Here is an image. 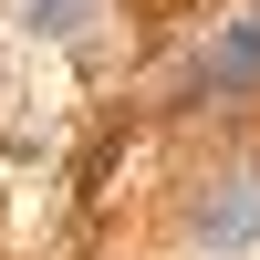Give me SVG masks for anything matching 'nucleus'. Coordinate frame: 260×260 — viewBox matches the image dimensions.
<instances>
[{
  "mask_svg": "<svg viewBox=\"0 0 260 260\" xmlns=\"http://www.w3.org/2000/svg\"><path fill=\"white\" fill-rule=\"evenodd\" d=\"M198 240H208V250H240V240H260V167H240V177H219V187H208Z\"/></svg>",
  "mask_w": 260,
  "mask_h": 260,
  "instance_id": "f257e3e1",
  "label": "nucleus"
},
{
  "mask_svg": "<svg viewBox=\"0 0 260 260\" xmlns=\"http://www.w3.org/2000/svg\"><path fill=\"white\" fill-rule=\"evenodd\" d=\"M250 73H260V11L240 21V31H229V52L208 62V83H250Z\"/></svg>",
  "mask_w": 260,
  "mask_h": 260,
  "instance_id": "f03ea898",
  "label": "nucleus"
}]
</instances>
